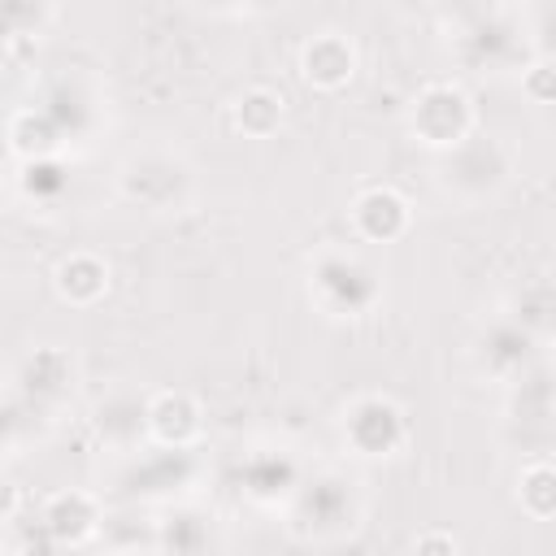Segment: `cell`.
<instances>
[{"label":"cell","instance_id":"obj_5","mask_svg":"<svg viewBox=\"0 0 556 556\" xmlns=\"http://www.w3.org/2000/svg\"><path fill=\"white\" fill-rule=\"evenodd\" d=\"M148 426H152V434L161 443H174V447L178 443H191L200 434V404L191 395H182V391H165V395L152 400Z\"/></svg>","mask_w":556,"mask_h":556},{"label":"cell","instance_id":"obj_11","mask_svg":"<svg viewBox=\"0 0 556 556\" xmlns=\"http://www.w3.org/2000/svg\"><path fill=\"white\" fill-rule=\"evenodd\" d=\"M413 547L417 552H456L460 543L452 534H421V539H413Z\"/></svg>","mask_w":556,"mask_h":556},{"label":"cell","instance_id":"obj_2","mask_svg":"<svg viewBox=\"0 0 556 556\" xmlns=\"http://www.w3.org/2000/svg\"><path fill=\"white\" fill-rule=\"evenodd\" d=\"M348 439L365 452V456H387L400 439H404V417L395 404L387 400H365L352 417H348Z\"/></svg>","mask_w":556,"mask_h":556},{"label":"cell","instance_id":"obj_8","mask_svg":"<svg viewBox=\"0 0 556 556\" xmlns=\"http://www.w3.org/2000/svg\"><path fill=\"white\" fill-rule=\"evenodd\" d=\"M278 122H282V96H278V91L252 87V91L239 96V104H235V126H239L243 135L265 139V135L278 130Z\"/></svg>","mask_w":556,"mask_h":556},{"label":"cell","instance_id":"obj_10","mask_svg":"<svg viewBox=\"0 0 556 556\" xmlns=\"http://www.w3.org/2000/svg\"><path fill=\"white\" fill-rule=\"evenodd\" d=\"M526 96L530 100H543V104L556 100V56H547V61H539V65L526 70Z\"/></svg>","mask_w":556,"mask_h":556},{"label":"cell","instance_id":"obj_6","mask_svg":"<svg viewBox=\"0 0 556 556\" xmlns=\"http://www.w3.org/2000/svg\"><path fill=\"white\" fill-rule=\"evenodd\" d=\"M56 291H61V300H70V304H96V300L109 291V269H104V261H96V256H87V252L61 261V265H56Z\"/></svg>","mask_w":556,"mask_h":556},{"label":"cell","instance_id":"obj_4","mask_svg":"<svg viewBox=\"0 0 556 556\" xmlns=\"http://www.w3.org/2000/svg\"><path fill=\"white\" fill-rule=\"evenodd\" d=\"M300 70H304V78H308L313 87L339 91V87L352 78V70H356V52H352V43H348L343 35H317L313 43H304Z\"/></svg>","mask_w":556,"mask_h":556},{"label":"cell","instance_id":"obj_1","mask_svg":"<svg viewBox=\"0 0 556 556\" xmlns=\"http://www.w3.org/2000/svg\"><path fill=\"white\" fill-rule=\"evenodd\" d=\"M473 126V104L460 87H447V83H434L417 96L413 104V135L430 148H452L469 135Z\"/></svg>","mask_w":556,"mask_h":556},{"label":"cell","instance_id":"obj_7","mask_svg":"<svg viewBox=\"0 0 556 556\" xmlns=\"http://www.w3.org/2000/svg\"><path fill=\"white\" fill-rule=\"evenodd\" d=\"M48 530H52L61 543L87 539V534L96 530V504H91V495H83V491H61V495H52V504H48Z\"/></svg>","mask_w":556,"mask_h":556},{"label":"cell","instance_id":"obj_9","mask_svg":"<svg viewBox=\"0 0 556 556\" xmlns=\"http://www.w3.org/2000/svg\"><path fill=\"white\" fill-rule=\"evenodd\" d=\"M517 500L530 517H556V465H530L521 473V486H517Z\"/></svg>","mask_w":556,"mask_h":556},{"label":"cell","instance_id":"obj_3","mask_svg":"<svg viewBox=\"0 0 556 556\" xmlns=\"http://www.w3.org/2000/svg\"><path fill=\"white\" fill-rule=\"evenodd\" d=\"M352 222H356V230L365 239L387 243V239H395V235L408 230V200L400 191H391V187H369L352 204Z\"/></svg>","mask_w":556,"mask_h":556}]
</instances>
